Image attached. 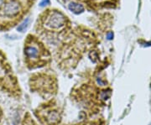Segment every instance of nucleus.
<instances>
[{"mask_svg":"<svg viewBox=\"0 0 151 125\" xmlns=\"http://www.w3.org/2000/svg\"><path fill=\"white\" fill-rule=\"evenodd\" d=\"M41 54L42 52L40 51V47H38L37 45L27 44L26 46L24 47V55L29 65L40 63Z\"/></svg>","mask_w":151,"mask_h":125,"instance_id":"1","label":"nucleus"},{"mask_svg":"<svg viewBox=\"0 0 151 125\" xmlns=\"http://www.w3.org/2000/svg\"><path fill=\"white\" fill-rule=\"evenodd\" d=\"M0 118H1V110H0Z\"/></svg>","mask_w":151,"mask_h":125,"instance_id":"11","label":"nucleus"},{"mask_svg":"<svg viewBox=\"0 0 151 125\" xmlns=\"http://www.w3.org/2000/svg\"><path fill=\"white\" fill-rule=\"evenodd\" d=\"M21 11V4L17 0H11L8 4H4L3 14L6 18L10 19L16 17Z\"/></svg>","mask_w":151,"mask_h":125,"instance_id":"3","label":"nucleus"},{"mask_svg":"<svg viewBox=\"0 0 151 125\" xmlns=\"http://www.w3.org/2000/svg\"><path fill=\"white\" fill-rule=\"evenodd\" d=\"M65 17L60 12H53L45 21L46 27L50 29L58 30L65 26Z\"/></svg>","mask_w":151,"mask_h":125,"instance_id":"2","label":"nucleus"},{"mask_svg":"<svg viewBox=\"0 0 151 125\" xmlns=\"http://www.w3.org/2000/svg\"><path fill=\"white\" fill-rule=\"evenodd\" d=\"M45 123L48 125H55L60 121V114L54 109H49L44 115Z\"/></svg>","mask_w":151,"mask_h":125,"instance_id":"4","label":"nucleus"},{"mask_svg":"<svg viewBox=\"0 0 151 125\" xmlns=\"http://www.w3.org/2000/svg\"><path fill=\"white\" fill-rule=\"evenodd\" d=\"M81 125H93L92 124H81Z\"/></svg>","mask_w":151,"mask_h":125,"instance_id":"10","label":"nucleus"},{"mask_svg":"<svg viewBox=\"0 0 151 125\" xmlns=\"http://www.w3.org/2000/svg\"><path fill=\"white\" fill-rule=\"evenodd\" d=\"M68 8L71 12H73L74 14H79L82 13L84 11V7L81 5V4H79L77 3H70V4L68 5Z\"/></svg>","mask_w":151,"mask_h":125,"instance_id":"5","label":"nucleus"},{"mask_svg":"<svg viewBox=\"0 0 151 125\" xmlns=\"http://www.w3.org/2000/svg\"><path fill=\"white\" fill-rule=\"evenodd\" d=\"M24 125H35V124L33 123V121H31L30 119H29V120H25V121H24Z\"/></svg>","mask_w":151,"mask_h":125,"instance_id":"8","label":"nucleus"},{"mask_svg":"<svg viewBox=\"0 0 151 125\" xmlns=\"http://www.w3.org/2000/svg\"><path fill=\"white\" fill-rule=\"evenodd\" d=\"M108 38L109 39V40L113 38V34H112V33H109V34H108Z\"/></svg>","mask_w":151,"mask_h":125,"instance_id":"9","label":"nucleus"},{"mask_svg":"<svg viewBox=\"0 0 151 125\" xmlns=\"http://www.w3.org/2000/svg\"><path fill=\"white\" fill-rule=\"evenodd\" d=\"M29 19H26L21 24L19 25L18 30H19V32H24V31L27 29L28 26H29Z\"/></svg>","mask_w":151,"mask_h":125,"instance_id":"6","label":"nucleus"},{"mask_svg":"<svg viewBox=\"0 0 151 125\" xmlns=\"http://www.w3.org/2000/svg\"><path fill=\"white\" fill-rule=\"evenodd\" d=\"M48 4H50V0H42V1L40 2V6H41V7L48 5Z\"/></svg>","mask_w":151,"mask_h":125,"instance_id":"7","label":"nucleus"}]
</instances>
